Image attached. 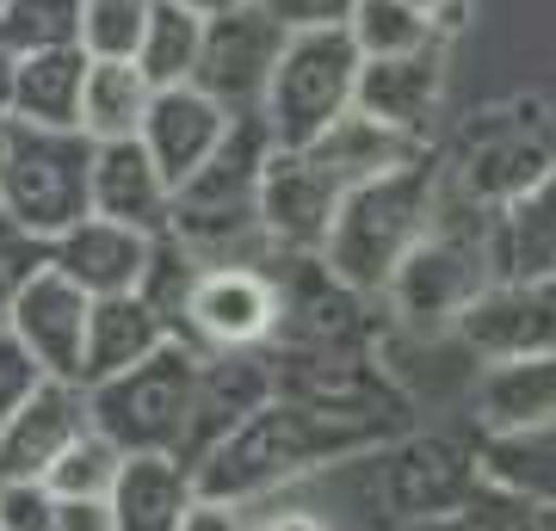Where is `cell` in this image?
<instances>
[{
	"mask_svg": "<svg viewBox=\"0 0 556 531\" xmlns=\"http://www.w3.org/2000/svg\"><path fill=\"white\" fill-rule=\"evenodd\" d=\"M383 439H396V433L371 427V420H346V414H321V408L273 395L266 408H254L236 433L223 439L217 452L199 457L192 482L204 494L254 507V501H273V494L298 489V482H309L321 470L353 464V457H365Z\"/></svg>",
	"mask_w": 556,
	"mask_h": 531,
	"instance_id": "1",
	"label": "cell"
},
{
	"mask_svg": "<svg viewBox=\"0 0 556 531\" xmlns=\"http://www.w3.org/2000/svg\"><path fill=\"white\" fill-rule=\"evenodd\" d=\"M439 204H445V167L439 155L415 161V167H396L383 179H365L340 198V217L328 229V248H321V266L353 285L358 296H383V285L396 278V266L408 260L427 229H433Z\"/></svg>",
	"mask_w": 556,
	"mask_h": 531,
	"instance_id": "2",
	"label": "cell"
},
{
	"mask_svg": "<svg viewBox=\"0 0 556 531\" xmlns=\"http://www.w3.org/2000/svg\"><path fill=\"white\" fill-rule=\"evenodd\" d=\"M489 217L464 198L445 192L433 229L408 248V260L396 266V278L383 285V303L408 328H457V315L470 309L489 285H495V248H489Z\"/></svg>",
	"mask_w": 556,
	"mask_h": 531,
	"instance_id": "3",
	"label": "cell"
},
{
	"mask_svg": "<svg viewBox=\"0 0 556 531\" xmlns=\"http://www.w3.org/2000/svg\"><path fill=\"white\" fill-rule=\"evenodd\" d=\"M0 217L25 236L62 241L75 223L93 217V142L80 130H38L0 124Z\"/></svg>",
	"mask_w": 556,
	"mask_h": 531,
	"instance_id": "4",
	"label": "cell"
},
{
	"mask_svg": "<svg viewBox=\"0 0 556 531\" xmlns=\"http://www.w3.org/2000/svg\"><path fill=\"white\" fill-rule=\"evenodd\" d=\"M204 353L186 340H167L142 365L105 377L87 390L93 433L112 439L124 457H179L186 427H192V395H199Z\"/></svg>",
	"mask_w": 556,
	"mask_h": 531,
	"instance_id": "5",
	"label": "cell"
},
{
	"mask_svg": "<svg viewBox=\"0 0 556 531\" xmlns=\"http://www.w3.org/2000/svg\"><path fill=\"white\" fill-rule=\"evenodd\" d=\"M358 494L378 513L383 526H415V519H452L477 501L482 470L477 445H464L452 433H396L371 445L365 457H353Z\"/></svg>",
	"mask_w": 556,
	"mask_h": 531,
	"instance_id": "6",
	"label": "cell"
},
{
	"mask_svg": "<svg viewBox=\"0 0 556 531\" xmlns=\"http://www.w3.org/2000/svg\"><path fill=\"white\" fill-rule=\"evenodd\" d=\"M551 167H556L551 105L544 99H507L495 112L470 118V130L457 137L452 167H445V192L477 204V211H501L519 192H532Z\"/></svg>",
	"mask_w": 556,
	"mask_h": 531,
	"instance_id": "7",
	"label": "cell"
},
{
	"mask_svg": "<svg viewBox=\"0 0 556 531\" xmlns=\"http://www.w3.org/2000/svg\"><path fill=\"white\" fill-rule=\"evenodd\" d=\"M358 62L365 56L353 50L346 31H298V38H285L273 87H266V105H260L266 137L278 149H309L328 124L353 112Z\"/></svg>",
	"mask_w": 556,
	"mask_h": 531,
	"instance_id": "8",
	"label": "cell"
},
{
	"mask_svg": "<svg viewBox=\"0 0 556 531\" xmlns=\"http://www.w3.org/2000/svg\"><path fill=\"white\" fill-rule=\"evenodd\" d=\"M285 38H291V31H285L260 0H241V7L217 13V20H204V50H199L192 87L217 99L229 118H260Z\"/></svg>",
	"mask_w": 556,
	"mask_h": 531,
	"instance_id": "9",
	"label": "cell"
},
{
	"mask_svg": "<svg viewBox=\"0 0 556 531\" xmlns=\"http://www.w3.org/2000/svg\"><path fill=\"white\" fill-rule=\"evenodd\" d=\"M278 321H285V296L273 266H204L186 296L179 340L199 353H248V346H273Z\"/></svg>",
	"mask_w": 556,
	"mask_h": 531,
	"instance_id": "10",
	"label": "cell"
},
{
	"mask_svg": "<svg viewBox=\"0 0 556 531\" xmlns=\"http://www.w3.org/2000/svg\"><path fill=\"white\" fill-rule=\"evenodd\" d=\"M340 198H346V186L328 167H316L309 149L273 142L266 174H260V229L278 254H321L340 217Z\"/></svg>",
	"mask_w": 556,
	"mask_h": 531,
	"instance_id": "11",
	"label": "cell"
},
{
	"mask_svg": "<svg viewBox=\"0 0 556 531\" xmlns=\"http://www.w3.org/2000/svg\"><path fill=\"white\" fill-rule=\"evenodd\" d=\"M482 365L556 353V278H495L452 328Z\"/></svg>",
	"mask_w": 556,
	"mask_h": 531,
	"instance_id": "12",
	"label": "cell"
},
{
	"mask_svg": "<svg viewBox=\"0 0 556 531\" xmlns=\"http://www.w3.org/2000/svg\"><path fill=\"white\" fill-rule=\"evenodd\" d=\"M87 315H93V296L80 291L75 278L43 260L38 273L25 278V291L13 296L7 309V328L25 353L43 365V377H62V383H80V358H87Z\"/></svg>",
	"mask_w": 556,
	"mask_h": 531,
	"instance_id": "13",
	"label": "cell"
},
{
	"mask_svg": "<svg viewBox=\"0 0 556 531\" xmlns=\"http://www.w3.org/2000/svg\"><path fill=\"white\" fill-rule=\"evenodd\" d=\"M273 395H278L273 346H248V353H204L199 395H192V427H186L179 464H186V470H199V457L217 452L223 439L236 433L254 408H266Z\"/></svg>",
	"mask_w": 556,
	"mask_h": 531,
	"instance_id": "14",
	"label": "cell"
},
{
	"mask_svg": "<svg viewBox=\"0 0 556 531\" xmlns=\"http://www.w3.org/2000/svg\"><path fill=\"white\" fill-rule=\"evenodd\" d=\"M93 433V414H87V390L43 377L31 402H25L7 427H0V482H43L75 439Z\"/></svg>",
	"mask_w": 556,
	"mask_h": 531,
	"instance_id": "15",
	"label": "cell"
},
{
	"mask_svg": "<svg viewBox=\"0 0 556 531\" xmlns=\"http://www.w3.org/2000/svg\"><path fill=\"white\" fill-rule=\"evenodd\" d=\"M229 112H223L211 93H199L192 80L186 87H161L155 99H149V118H142L137 142L155 155V167L167 174V186H186V179L199 174L204 161L223 149V137H229Z\"/></svg>",
	"mask_w": 556,
	"mask_h": 531,
	"instance_id": "16",
	"label": "cell"
},
{
	"mask_svg": "<svg viewBox=\"0 0 556 531\" xmlns=\"http://www.w3.org/2000/svg\"><path fill=\"white\" fill-rule=\"evenodd\" d=\"M439 99H445V43H420L408 56L358 62L353 105L371 112V118H383V124H396V130H408V137L433 142Z\"/></svg>",
	"mask_w": 556,
	"mask_h": 531,
	"instance_id": "17",
	"label": "cell"
},
{
	"mask_svg": "<svg viewBox=\"0 0 556 531\" xmlns=\"http://www.w3.org/2000/svg\"><path fill=\"white\" fill-rule=\"evenodd\" d=\"M93 217L124 223L137 236H167L174 229V186H167V174L137 137L93 142Z\"/></svg>",
	"mask_w": 556,
	"mask_h": 531,
	"instance_id": "18",
	"label": "cell"
},
{
	"mask_svg": "<svg viewBox=\"0 0 556 531\" xmlns=\"http://www.w3.org/2000/svg\"><path fill=\"white\" fill-rule=\"evenodd\" d=\"M149 254H155V236H137V229L105 223V217H87L62 241H50V266H62L87 296L137 291L142 273H149Z\"/></svg>",
	"mask_w": 556,
	"mask_h": 531,
	"instance_id": "19",
	"label": "cell"
},
{
	"mask_svg": "<svg viewBox=\"0 0 556 531\" xmlns=\"http://www.w3.org/2000/svg\"><path fill=\"white\" fill-rule=\"evenodd\" d=\"M427 149H433V142L408 137V130H396V124L371 118V112H358V105L346 112V118H334L316 142H309L316 167H328V174L346 186V192H353V186H365V179L396 174V167H415Z\"/></svg>",
	"mask_w": 556,
	"mask_h": 531,
	"instance_id": "20",
	"label": "cell"
},
{
	"mask_svg": "<svg viewBox=\"0 0 556 531\" xmlns=\"http://www.w3.org/2000/svg\"><path fill=\"white\" fill-rule=\"evenodd\" d=\"M167 340H174V328H167L137 291L93 296V315H87V358H80V390H93V383H105V377L142 365V358L161 353Z\"/></svg>",
	"mask_w": 556,
	"mask_h": 531,
	"instance_id": "21",
	"label": "cell"
},
{
	"mask_svg": "<svg viewBox=\"0 0 556 531\" xmlns=\"http://www.w3.org/2000/svg\"><path fill=\"white\" fill-rule=\"evenodd\" d=\"M495 278H556V167L489 217Z\"/></svg>",
	"mask_w": 556,
	"mask_h": 531,
	"instance_id": "22",
	"label": "cell"
},
{
	"mask_svg": "<svg viewBox=\"0 0 556 531\" xmlns=\"http://www.w3.org/2000/svg\"><path fill=\"white\" fill-rule=\"evenodd\" d=\"M556 420V353L501 358L477 377V427L482 433H519Z\"/></svg>",
	"mask_w": 556,
	"mask_h": 531,
	"instance_id": "23",
	"label": "cell"
},
{
	"mask_svg": "<svg viewBox=\"0 0 556 531\" xmlns=\"http://www.w3.org/2000/svg\"><path fill=\"white\" fill-rule=\"evenodd\" d=\"M199 494L179 457H124L112 482V526L118 531H179V513Z\"/></svg>",
	"mask_w": 556,
	"mask_h": 531,
	"instance_id": "24",
	"label": "cell"
},
{
	"mask_svg": "<svg viewBox=\"0 0 556 531\" xmlns=\"http://www.w3.org/2000/svg\"><path fill=\"white\" fill-rule=\"evenodd\" d=\"M149 75L137 62H93L87 56V75H80V112H75V130L87 142H130L149 118Z\"/></svg>",
	"mask_w": 556,
	"mask_h": 531,
	"instance_id": "25",
	"label": "cell"
},
{
	"mask_svg": "<svg viewBox=\"0 0 556 531\" xmlns=\"http://www.w3.org/2000/svg\"><path fill=\"white\" fill-rule=\"evenodd\" d=\"M477 470L489 489L538 501V507H556V420L519 427V433H482Z\"/></svg>",
	"mask_w": 556,
	"mask_h": 531,
	"instance_id": "26",
	"label": "cell"
},
{
	"mask_svg": "<svg viewBox=\"0 0 556 531\" xmlns=\"http://www.w3.org/2000/svg\"><path fill=\"white\" fill-rule=\"evenodd\" d=\"M80 75H87V50L80 43L13 56V118L38 124V130H75Z\"/></svg>",
	"mask_w": 556,
	"mask_h": 531,
	"instance_id": "27",
	"label": "cell"
},
{
	"mask_svg": "<svg viewBox=\"0 0 556 531\" xmlns=\"http://www.w3.org/2000/svg\"><path fill=\"white\" fill-rule=\"evenodd\" d=\"M199 50H204V20L179 0H155L149 7V25H142V43H137V68L149 75V87H186L199 75Z\"/></svg>",
	"mask_w": 556,
	"mask_h": 531,
	"instance_id": "28",
	"label": "cell"
},
{
	"mask_svg": "<svg viewBox=\"0 0 556 531\" xmlns=\"http://www.w3.org/2000/svg\"><path fill=\"white\" fill-rule=\"evenodd\" d=\"M80 43V0H7L0 7V50L7 56H38Z\"/></svg>",
	"mask_w": 556,
	"mask_h": 531,
	"instance_id": "29",
	"label": "cell"
},
{
	"mask_svg": "<svg viewBox=\"0 0 556 531\" xmlns=\"http://www.w3.org/2000/svg\"><path fill=\"white\" fill-rule=\"evenodd\" d=\"M346 38H353V50L365 62H378V56H408L420 43H439V31L408 0H358L353 20H346Z\"/></svg>",
	"mask_w": 556,
	"mask_h": 531,
	"instance_id": "30",
	"label": "cell"
},
{
	"mask_svg": "<svg viewBox=\"0 0 556 531\" xmlns=\"http://www.w3.org/2000/svg\"><path fill=\"white\" fill-rule=\"evenodd\" d=\"M118 464H124V452L112 445V439L87 433V439H75V445L50 464L43 489L56 494V501H105L112 482H118Z\"/></svg>",
	"mask_w": 556,
	"mask_h": 531,
	"instance_id": "31",
	"label": "cell"
},
{
	"mask_svg": "<svg viewBox=\"0 0 556 531\" xmlns=\"http://www.w3.org/2000/svg\"><path fill=\"white\" fill-rule=\"evenodd\" d=\"M155 0H80V50L93 62H130Z\"/></svg>",
	"mask_w": 556,
	"mask_h": 531,
	"instance_id": "32",
	"label": "cell"
},
{
	"mask_svg": "<svg viewBox=\"0 0 556 531\" xmlns=\"http://www.w3.org/2000/svg\"><path fill=\"white\" fill-rule=\"evenodd\" d=\"M470 531H556V507H538V501H519V494H501L482 482L477 501H470Z\"/></svg>",
	"mask_w": 556,
	"mask_h": 531,
	"instance_id": "33",
	"label": "cell"
},
{
	"mask_svg": "<svg viewBox=\"0 0 556 531\" xmlns=\"http://www.w3.org/2000/svg\"><path fill=\"white\" fill-rule=\"evenodd\" d=\"M43 260H50V241L25 236L13 217H0V328H7V309H13V296L25 291V278L38 273Z\"/></svg>",
	"mask_w": 556,
	"mask_h": 531,
	"instance_id": "34",
	"label": "cell"
},
{
	"mask_svg": "<svg viewBox=\"0 0 556 531\" xmlns=\"http://www.w3.org/2000/svg\"><path fill=\"white\" fill-rule=\"evenodd\" d=\"M38 383H43V365L25 353L20 340H13V328H0V427H7V420L31 402V390H38Z\"/></svg>",
	"mask_w": 556,
	"mask_h": 531,
	"instance_id": "35",
	"label": "cell"
},
{
	"mask_svg": "<svg viewBox=\"0 0 556 531\" xmlns=\"http://www.w3.org/2000/svg\"><path fill=\"white\" fill-rule=\"evenodd\" d=\"M56 526V494L43 482H0V531H50Z\"/></svg>",
	"mask_w": 556,
	"mask_h": 531,
	"instance_id": "36",
	"label": "cell"
},
{
	"mask_svg": "<svg viewBox=\"0 0 556 531\" xmlns=\"http://www.w3.org/2000/svg\"><path fill=\"white\" fill-rule=\"evenodd\" d=\"M260 7L298 38V31H346L358 0H260Z\"/></svg>",
	"mask_w": 556,
	"mask_h": 531,
	"instance_id": "37",
	"label": "cell"
},
{
	"mask_svg": "<svg viewBox=\"0 0 556 531\" xmlns=\"http://www.w3.org/2000/svg\"><path fill=\"white\" fill-rule=\"evenodd\" d=\"M179 531H254V519H248L241 501H223V494L199 489L186 501V513H179Z\"/></svg>",
	"mask_w": 556,
	"mask_h": 531,
	"instance_id": "38",
	"label": "cell"
},
{
	"mask_svg": "<svg viewBox=\"0 0 556 531\" xmlns=\"http://www.w3.org/2000/svg\"><path fill=\"white\" fill-rule=\"evenodd\" d=\"M50 531H118L112 526V501H56V526Z\"/></svg>",
	"mask_w": 556,
	"mask_h": 531,
	"instance_id": "39",
	"label": "cell"
},
{
	"mask_svg": "<svg viewBox=\"0 0 556 531\" xmlns=\"http://www.w3.org/2000/svg\"><path fill=\"white\" fill-rule=\"evenodd\" d=\"M254 531H334V526H328L316 507H273V513L254 519Z\"/></svg>",
	"mask_w": 556,
	"mask_h": 531,
	"instance_id": "40",
	"label": "cell"
},
{
	"mask_svg": "<svg viewBox=\"0 0 556 531\" xmlns=\"http://www.w3.org/2000/svg\"><path fill=\"white\" fill-rule=\"evenodd\" d=\"M408 7H415L420 20L433 25L439 38H445V31H457V25H464V0H408Z\"/></svg>",
	"mask_w": 556,
	"mask_h": 531,
	"instance_id": "41",
	"label": "cell"
},
{
	"mask_svg": "<svg viewBox=\"0 0 556 531\" xmlns=\"http://www.w3.org/2000/svg\"><path fill=\"white\" fill-rule=\"evenodd\" d=\"M390 531H470V513H452V519H415V526H390Z\"/></svg>",
	"mask_w": 556,
	"mask_h": 531,
	"instance_id": "42",
	"label": "cell"
},
{
	"mask_svg": "<svg viewBox=\"0 0 556 531\" xmlns=\"http://www.w3.org/2000/svg\"><path fill=\"white\" fill-rule=\"evenodd\" d=\"M13 118V56L0 50V124Z\"/></svg>",
	"mask_w": 556,
	"mask_h": 531,
	"instance_id": "43",
	"label": "cell"
},
{
	"mask_svg": "<svg viewBox=\"0 0 556 531\" xmlns=\"http://www.w3.org/2000/svg\"><path fill=\"white\" fill-rule=\"evenodd\" d=\"M179 7H192L199 20H217V13H229V7H241V0H179Z\"/></svg>",
	"mask_w": 556,
	"mask_h": 531,
	"instance_id": "44",
	"label": "cell"
},
{
	"mask_svg": "<svg viewBox=\"0 0 556 531\" xmlns=\"http://www.w3.org/2000/svg\"><path fill=\"white\" fill-rule=\"evenodd\" d=\"M0 7H7V0H0Z\"/></svg>",
	"mask_w": 556,
	"mask_h": 531,
	"instance_id": "45",
	"label": "cell"
}]
</instances>
